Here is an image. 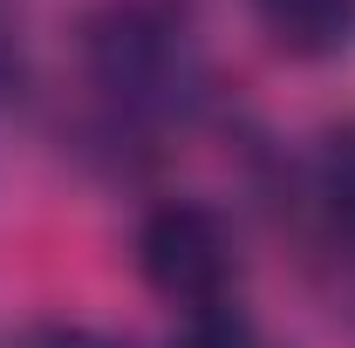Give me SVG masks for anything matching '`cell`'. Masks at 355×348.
<instances>
[{
  "label": "cell",
  "instance_id": "obj_1",
  "mask_svg": "<svg viewBox=\"0 0 355 348\" xmlns=\"http://www.w3.org/2000/svg\"><path fill=\"white\" fill-rule=\"evenodd\" d=\"M89 76L96 89L137 116V123H164L184 116L198 96V55L184 42V28H171L157 7H110L103 21H89Z\"/></svg>",
  "mask_w": 355,
  "mask_h": 348
},
{
  "label": "cell",
  "instance_id": "obj_2",
  "mask_svg": "<svg viewBox=\"0 0 355 348\" xmlns=\"http://www.w3.org/2000/svg\"><path fill=\"white\" fill-rule=\"evenodd\" d=\"M137 266L144 280L178 301L184 314L212 301H232V273H239V253H232V232L212 205H191V198H171L144 218L137 232Z\"/></svg>",
  "mask_w": 355,
  "mask_h": 348
},
{
  "label": "cell",
  "instance_id": "obj_3",
  "mask_svg": "<svg viewBox=\"0 0 355 348\" xmlns=\"http://www.w3.org/2000/svg\"><path fill=\"white\" fill-rule=\"evenodd\" d=\"M253 14L287 55H335L355 35V0H253Z\"/></svg>",
  "mask_w": 355,
  "mask_h": 348
},
{
  "label": "cell",
  "instance_id": "obj_4",
  "mask_svg": "<svg viewBox=\"0 0 355 348\" xmlns=\"http://www.w3.org/2000/svg\"><path fill=\"white\" fill-rule=\"evenodd\" d=\"M314 191H321V212L335 218L355 239V123H335L321 137V157H314Z\"/></svg>",
  "mask_w": 355,
  "mask_h": 348
},
{
  "label": "cell",
  "instance_id": "obj_5",
  "mask_svg": "<svg viewBox=\"0 0 355 348\" xmlns=\"http://www.w3.org/2000/svg\"><path fill=\"white\" fill-rule=\"evenodd\" d=\"M178 348H273V342H266V328L239 301H212V307H198V314H184Z\"/></svg>",
  "mask_w": 355,
  "mask_h": 348
},
{
  "label": "cell",
  "instance_id": "obj_6",
  "mask_svg": "<svg viewBox=\"0 0 355 348\" xmlns=\"http://www.w3.org/2000/svg\"><path fill=\"white\" fill-rule=\"evenodd\" d=\"M28 348H130L116 342V335H96V328H35Z\"/></svg>",
  "mask_w": 355,
  "mask_h": 348
},
{
  "label": "cell",
  "instance_id": "obj_7",
  "mask_svg": "<svg viewBox=\"0 0 355 348\" xmlns=\"http://www.w3.org/2000/svg\"><path fill=\"white\" fill-rule=\"evenodd\" d=\"M7 62H14V35H7V14H0V76H7Z\"/></svg>",
  "mask_w": 355,
  "mask_h": 348
}]
</instances>
